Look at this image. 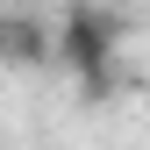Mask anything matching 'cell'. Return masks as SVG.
I'll return each mask as SVG.
<instances>
[{
	"label": "cell",
	"mask_w": 150,
	"mask_h": 150,
	"mask_svg": "<svg viewBox=\"0 0 150 150\" xmlns=\"http://www.w3.org/2000/svg\"><path fill=\"white\" fill-rule=\"evenodd\" d=\"M57 50L64 43L50 36L43 14H0V64H7V71H43Z\"/></svg>",
	"instance_id": "1"
},
{
	"label": "cell",
	"mask_w": 150,
	"mask_h": 150,
	"mask_svg": "<svg viewBox=\"0 0 150 150\" xmlns=\"http://www.w3.org/2000/svg\"><path fill=\"white\" fill-rule=\"evenodd\" d=\"M143 115H150V86H143Z\"/></svg>",
	"instance_id": "2"
}]
</instances>
